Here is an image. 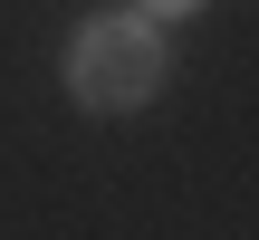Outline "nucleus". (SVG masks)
<instances>
[{"label":"nucleus","instance_id":"1","mask_svg":"<svg viewBox=\"0 0 259 240\" xmlns=\"http://www.w3.org/2000/svg\"><path fill=\"white\" fill-rule=\"evenodd\" d=\"M163 19H144V10H106V19H87L77 38H67V96L87 106V115H135V106H154L163 96Z\"/></svg>","mask_w":259,"mask_h":240},{"label":"nucleus","instance_id":"2","mask_svg":"<svg viewBox=\"0 0 259 240\" xmlns=\"http://www.w3.org/2000/svg\"><path fill=\"white\" fill-rule=\"evenodd\" d=\"M135 10H144V19H192L202 0H135Z\"/></svg>","mask_w":259,"mask_h":240}]
</instances>
